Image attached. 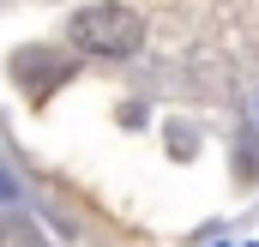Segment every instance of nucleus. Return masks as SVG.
I'll return each instance as SVG.
<instances>
[{
  "instance_id": "obj_1",
  "label": "nucleus",
  "mask_w": 259,
  "mask_h": 247,
  "mask_svg": "<svg viewBox=\"0 0 259 247\" xmlns=\"http://www.w3.org/2000/svg\"><path fill=\"white\" fill-rule=\"evenodd\" d=\"M72 43L91 49V55L121 61V55L139 49V12H127V6H84L72 18Z\"/></svg>"
},
{
  "instance_id": "obj_2",
  "label": "nucleus",
  "mask_w": 259,
  "mask_h": 247,
  "mask_svg": "<svg viewBox=\"0 0 259 247\" xmlns=\"http://www.w3.org/2000/svg\"><path fill=\"white\" fill-rule=\"evenodd\" d=\"M6 193H12V181H6V175H0V199H6Z\"/></svg>"
}]
</instances>
